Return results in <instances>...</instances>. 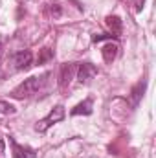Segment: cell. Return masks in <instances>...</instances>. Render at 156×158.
<instances>
[{"instance_id": "cell-1", "label": "cell", "mask_w": 156, "mask_h": 158, "mask_svg": "<svg viewBox=\"0 0 156 158\" xmlns=\"http://www.w3.org/2000/svg\"><path fill=\"white\" fill-rule=\"evenodd\" d=\"M44 77H46V76L26 79L24 83H20V85L11 92V96H13L15 99H24V98H30V96L37 94L40 88H42V85H44Z\"/></svg>"}, {"instance_id": "cell-2", "label": "cell", "mask_w": 156, "mask_h": 158, "mask_svg": "<svg viewBox=\"0 0 156 158\" xmlns=\"http://www.w3.org/2000/svg\"><path fill=\"white\" fill-rule=\"evenodd\" d=\"M64 116H66L64 107H63V105H57V107H53V109L48 112V116H46V118H42L40 121H37L35 131H37V132H46L53 123H59L61 119H64Z\"/></svg>"}, {"instance_id": "cell-3", "label": "cell", "mask_w": 156, "mask_h": 158, "mask_svg": "<svg viewBox=\"0 0 156 158\" xmlns=\"http://www.w3.org/2000/svg\"><path fill=\"white\" fill-rule=\"evenodd\" d=\"M13 64L17 70H28L31 64H33V53L30 50H22V52H17L13 55Z\"/></svg>"}, {"instance_id": "cell-4", "label": "cell", "mask_w": 156, "mask_h": 158, "mask_svg": "<svg viewBox=\"0 0 156 158\" xmlns=\"http://www.w3.org/2000/svg\"><path fill=\"white\" fill-rule=\"evenodd\" d=\"M96 74H97V68L92 63H83V64L77 66V79L81 83H88Z\"/></svg>"}, {"instance_id": "cell-5", "label": "cell", "mask_w": 156, "mask_h": 158, "mask_svg": "<svg viewBox=\"0 0 156 158\" xmlns=\"http://www.w3.org/2000/svg\"><path fill=\"white\" fill-rule=\"evenodd\" d=\"M9 142H11V147H13V158H35L37 156V153H35L31 147L20 145V143H17L15 140H9Z\"/></svg>"}, {"instance_id": "cell-6", "label": "cell", "mask_w": 156, "mask_h": 158, "mask_svg": "<svg viewBox=\"0 0 156 158\" xmlns=\"http://www.w3.org/2000/svg\"><path fill=\"white\" fill-rule=\"evenodd\" d=\"M74 72H76V64H72V63H68V64H63V68H61V79H59V83H61V88H64V86H66V85L72 81Z\"/></svg>"}, {"instance_id": "cell-7", "label": "cell", "mask_w": 156, "mask_h": 158, "mask_svg": "<svg viewBox=\"0 0 156 158\" xmlns=\"http://www.w3.org/2000/svg\"><path fill=\"white\" fill-rule=\"evenodd\" d=\"M101 53H103L105 63H112V61L116 59V55H117V46H116V44H112V42H109V44H105V46H103Z\"/></svg>"}, {"instance_id": "cell-8", "label": "cell", "mask_w": 156, "mask_h": 158, "mask_svg": "<svg viewBox=\"0 0 156 158\" xmlns=\"http://www.w3.org/2000/svg\"><path fill=\"white\" fill-rule=\"evenodd\" d=\"M79 114H86V116L92 114V99H84L72 110V116H79Z\"/></svg>"}, {"instance_id": "cell-9", "label": "cell", "mask_w": 156, "mask_h": 158, "mask_svg": "<svg viewBox=\"0 0 156 158\" xmlns=\"http://www.w3.org/2000/svg\"><path fill=\"white\" fill-rule=\"evenodd\" d=\"M107 24H109V28L112 30V35L117 39L119 33H121V20H119L117 17H109V19H107Z\"/></svg>"}, {"instance_id": "cell-10", "label": "cell", "mask_w": 156, "mask_h": 158, "mask_svg": "<svg viewBox=\"0 0 156 158\" xmlns=\"http://www.w3.org/2000/svg\"><path fill=\"white\" fill-rule=\"evenodd\" d=\"M15 112H17L15 105H11L7 101H0V114H15Z\"/></svg>"}, {"instance_id": "cell-11", "label": "cell", "mask_w": 156, "mask_h": 158, "mask_svg": "<svg viewBox=\"0 0 156 158\" xmlns=\"http://www.w3.org/2000/svg\"><path fill=\"white\" fill-rule=\"evenodd\" d=\"M143 2H145V0H134V6H136V9H138V11L143 7Z\"/></svg>"}, {"instance_id": "cell-12", "label": "cell", "mask_w": 156, "mask_h": 158, "mask_svg": "<svg viewBox=\"0 0 156 158\" xmlns=\"http://www.w3.org/2000/svg\"><path fill=\"white\" fill-rule=\"evenodd\" d=\"M0 153H4V142L0 140Z\"/></svg>"}, {"instance_id": "cell-13", "label": "cell", "mask_w": 156, "mask_h": 158, "mask_svg": "<svg viewBox=\"0 0 156 158\" xmlns=\"http://www.w3.org/2000/svg\"><path fill=\"white\" fill-rule=\"evenodd\" d=\"M0 53H2V39H0Z\"/></svg>"}]
</instances>
